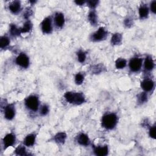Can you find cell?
Instances as JSON below:
<instances>
[{
	"label": "cell",
	"mask_w": 156,
	"mask_h": 156,
	"mask_svg": "<svg viewBox=\"0 0 156 156\" xmlns=\"http://www.w3.org/2000/svg\"><path fill=\"white\" fill-rule=\"evenodd\" d=\"M65 98L67 101L74 104H81L85 102V97L82 93L67 92L65 94Z\"/></svg>",
	"instance_id": "obj_1"
},
{
	"label": "cell",
	"mask_w": 156,
	"mask_h": 156,
	"mask_svg": "<svg viewBox=\"0 0 156 156\" xmlns=\"http://www.w3.org/2000/svg\"><path fill=\"white\" fill-rule=\"evenodd\" d=\"M117 117L114 113L105 115L102 119L103 126L107 129H113L117 123Z\"/></svg>",
	"instance_id": "obj_2"
},
{
	"label": "cell",
	"mask_w": 156,
	"mask_h": 156,
	"mask_svg": "<svg viewBox=\"0 0 156 156\" xmlns=\"http://www.w3.org/2000/svg\"><path fill=\"white\" fill-rule=\"evenodd\" d=\"M25 104L28 109L32 110V111H37L39 102L37 97L36 96H30L25 101Z\"/></svg>",
	"instance_id": "obj_3"
},
{
	"label": "cell",
	"mask_w": 156,
	"mask_h": 156,
	"mask_svg": "<svg viewBox=\"0 0 156 156\" xmlns=\"http://www.w3.org/2000/svg\"><path fill=\"white\" fill-rule=\"evenodd\" d=\"M142 65V59L138 57L133 58L130 60L129 68L132 72H137L140 70Z\"/></svg>",
	"instance_id": "obj_4"
},
{
	"label": "cell",
	"mask_w": 156,
	"mask_h": 156,
	"mask_svg": "<svg viewBox=\"0 0 156 156\" xmlns=\"http://www.w3.org/2000/svg\"><path fill=\"white\" fill-rule=\"evenodd\" d=\"M16 63L23 68H27L29 64V60L28 57L25 54L22 53L16 59Z\"/></svg>",
	"instance_id": "obj_5"
},
{
	"label": "cell",
	"mask_w": 156,
	"mask_h": 156,
	"mask_svg": "<svg viewBox=\"0 0 156 156\" xmlns=\"http://www.w3.org/2000/svg\"><path fill=\"white\" fill-rule=\"evenodd\" d=\"M107 36V32L104 28H100L98 31L95 32L92 36V38L93 41L98 42L104 39Z\"/></svg>",
	"instance_id": "obj_6"
},
{
	"label": "cell",
	"mask_w": 156,
	"mask_h": 156,
	"mask_svg": "<svg viewBox=\"0 0 156 156\" xmlns=\"http://www.w3.org/2000/svg\"><path fill=\"white\" fill-rule=\"evenodd\" d=\"M42 29L44 33L49 34L52 31L51 19L49 17L45 18L42 23Z\"/></svg>",
	"instance_id": "obj_7"
},
{
	"label": "cell",
	"mask_w": 156,
	"mask_h": 156,
	"mask_svg": "<svg viewBox=\"0 0 156 156\" xmlns=\"http://www.w3.org/2000/svg\"><path fill=\"white\" fill-rule=\"evenodd\" d=\"M16 142V137L12 134H9L3 139L4 148H7L12 146Z\"/></svg>",
	"instance_id": "obj_8"
},
{
	"label": "cell",
	"mask_w": 156,
	"mask_h": 156,
	"mask_svg": "<svg viewBox=\"0 0 156 156\" xmlns=\"http://www.w3.org/2000/svg\"><path fill=\"white\" fill-rule=\"evenodd\" d=\"M16 115V110H15L13 105H9L5 108L4 116L7 120H12L14 118Z\"/></svg>",
	"instance_id": "obj_9"
},
{
	"label": "cell",
	"mask_w": 156,
	"mask_h": 156,
	"mask_svg": "<svg viewBox=\"0 0 156 156\" xmlns=\"http://www.w3.org/2000/svg\"><path fill=\"white\" fill-rule=\"evenodd\" d=\"M154 82L152 80L145 79L141 84V86L146 92H149L154 87Z\"/></svg>",
	"instance_id": "obj_10"
},
{
	"label": "cell",
	"mask_w": 156,
	"mask_h": 156,
	"mask_svg": "<svg viewBox=\"0 0 156 156\" xmlns=\"http://www.w3.org/2000/svg\"><path fill=\"white\" fill-rule=\"evenodd\" d=\"M78 142L81 145L87 146L90 143V140L87 135L84 134H79L77 138Z\"/></svg>",
	"instance_id": "obj_11"
},
{
	"label": "cell",
	"mask_w": 156,
	"mask_h": 156,
	"mask_svg": "<svg viewBox=\"0 0 156 156\" xmlns=\"http://www.w3.org/2000/svg\"><path fill=\"white\" fill-rule=\"evenodd\" d=\"M94 152L97 155H106L108 154V147L107 146H104V147H97L95 148Z\"/></svg>",
	"instance_id": "obj_12"
},
{
	"label": "cell",
	"mask_w": 156,
	"mask_h": 156,
	"mask_svg": "<svg viewBox=\"0 0 156 156\" xmlns=\"http://www.w3.org/2000/svg\"><path fill=\"white\" fill-rule=\"evenodd\" d=\"M9 9L10 11L14 14L18 13L20 11V9H21V4H20V2L18 1H13L9 5Z\"/></svg>",
	"instance_id": "obj_13"
},
{
	"label": "cell",
	"mask_w": 156,
	"mask_h": 156,
	"mask_svg": "<svg viewBox=\"0 0 156 156\" xmlns=\"http://www.w3.org/2000/svg\"><path fill=\"white\" fill-rule=\"evenodd\" d=\"M55 23L58 27H62L65 23V18L63 15L61 13H57L54 18Z\"/></svg>",
	"instance_id": "obj_14"
},
{
	"label": "cell",
	"mask_w": 156,
	"mask_h": 156,
	"mask_svg": "<svg viewBox=\"0 0 156 156\" xmlns=\"http://www.w3.org/2000/svg\"><path fill=\"white\" fill-rule=\"evenodd\" d=\"M35 141H36V135L34 134H29L25 138L24 143L27 147H31L34 144Z\"/></svg>",
	"instance_id": "obj_15"
},
{
	"label": "cell",
	"mask_w": 156,
	"mask_h": 156,
	"mask_svg": "<svg viewBox=\"0 0 156 156\" xmlns=\"http://www.w3.org/2000/svg\"><path fill=\"white\" fill-rule=\"evenodd\" d=\"M154 67V63L151 57L148 56L145 62V68L147 70H151Z\"/></svg>",
	"instance_id": "obj_16"
},
{
	"label": "cell",
	"mask_w": 156,
	"mask_h": 156,
	"mask_svg": "<svg viewBox=\"0 0 156 156\" xmlns=\"http://www.w3.org/2000/svg\"><path fill=\"white\" fill-rule=\"evenodd\" d=\"M149 14V9L148 7L145 6V5H142L139 8V15L141 18H145L148 16Z\"/></svg>",
	"instance_id": "obj_17"
},
{
	"label": "cell",
	"mask_w": 156,
	"mask_h": 156,
	"mask_svg": "<svg viewBox=\"0 0 156 156\" xmlns=\"http://www.w3.org/2000/svg\"><path fill=\"white\" fill-rule=\"evenodd\" d=\"M122 40V36L120 34L117 33L113 35L111 39V42L113 45H118Z\"/></svg>",
	"instance_id": "obj_18"
},
{
	"label": "cell",
	"mask_w": 156,
	"mask_h": 156,
	"mask_svg": "<svg viewBox=\"0 0 156 156\" xmlns=\"http://www.w3.org/2000/svg\"><path fill=\"white\" fill-rule=\"evenodd\" d=\"M32 28V24L31 22L28 21L24 24V26L22 28H21V32L22 33H26L29 32Z\"/></svg>",
	"instance_id": "obj_19"
},
{
	"label": "cell",
	"mask_w": 156,
	"mask_h": 156,
	"mask_svg": "<svg viewBox=\"0 0 156 156\" xmlns=\"http://www.w3.org/2000/svg\"><path fill=\"white\" fill-rule=\"evenodd\" d=\"M67 138V135L63 132L58 133L56 136H55V140L57 142L60 143H63L65 141V139Z\"/></svg>",
	"instance_id": "obj_20"
},
{
	"label": "cell",
	"mask_w": 156,
	"mask_h": 156,
	"mask_svg": "<svg viewBox=\"0 0 156 156\" xmlns=\"http://www.w3.org/2000/svg\"><path fill=\"white\" fill-rule=\"evenodd\" d=\"M126 65V60L124 59L120 58L116 60L115 62V66L118 69H122L124 68Z\"/></svg>",
	"instance_id": "obj_21"
},
{
	"label": "cell",
	"mask_w": 156,
	"mask_h": 156,
	"mask_svg": "<svg viewBox=\"0 0 156 156\" xmlns=\"http://www.w3.org/2000/svg\"><path fill=\"white\" fill-rule=\"evenodd\" d=\"M88 20L92 25H95L97 23V16L95 12L92 11L89 13Z\"/></svg>",
	"instance_id": "obj_22"
},
{
	"label": "cell",
	"mask_w": 156,
	"mask_h": 156,
	"mask_svg": "<svg viewBox=\"0 0 156 156\" xmlns=\"http://www.w3.org/2000/svg\"><path fill=\"white\" fill-rule=\"evenodd\" d=\"M10 32L14 36H17L21 33V29L17 28L16 25L12 24L11 26V29H10Z\"/></svg>",
	"instance_id": "obj_23"
},
{
	"label": "cell",
	"mask_w": 156,
	"mask_h": 156,
	"mask_svg": "<svg viewBox=\"0 0 156 156\" xmlns=\"http://www.w3.org/2000/svg\"><path fill=\"white\" fill-rule=\"evenodd\" d=\"M10 43V40L8 37H2L1 38V40H0V47H1V48L6 47L8 46L9 44Z\"/></svg>",
	"instance_id": "obj_24"
},
{
	"label": "cell",
	"mask_w": 156,
	"mask_h": 156,
	"mask_svg": "<svg viewBox=\"0 0 156 156\" xmlns=\"http://www.w3.org/2000/svg\"><path fill=\"white\" fill-rule=\"evenodd\" d=\"M16 153L18 155H24L26 154V149L22 146H19V147L16 149Z\"/></svg>",
	"instance_id": "obj_25"
},
{
	"label": "cell",
	"mask_w": 156,
	"mask_h": 156,
	"mask_svg": "<svg viewBox=\"0 0 156 156\" xmlns=\"http://www.w3.org/2000/svg\"><path fill=\"white\" fill-rule=\"evenodd\" d=\"M84 80V75L81 73H78L76 76H75V82L77 84L80 85L81 84Z\"/></svg>",
	"instance_id": "obj_26"
},
{
	"label": "cell",
	"mask_w": 156,
	"mask_h": 156,
	"mask_svg": "<svg viewBox=\"0 0 156 156\" xmlns=\"http://www.w3.org/2000/svg\"><path fill=\"white\" fill-rule=\"evenodd\" d=\"M78 60L80 63H83L85 60V59H86V54H85L84 52L79 51L78 53Z\"/></svg>",
	"instance_id": "obj_27"
},
{
	"label": "cell",
	"mask_w": 156,
	"mask_h": 156,
	"mask_svg": "<svg viewBox=\"0 0 156 156\" xmlns=\"http://www.w3.org/2000/svg\"><path fill=\"white\" fill-rule=\"evenodd\" d=\"M147 95L145 93H142L139 95V96L138 97V101L141 103H145L147 101Z\"/></svg>",
	"instance_id": "obj_28"
},
{
	"label": "cell",
	"mask_w": 156,
	"mask_h": 156,
	"mask_svg": "<svg viewBox=\"0 0 156 156\" xmlns=\"http://www.w3.org/2000/svg\"><path fill=\"white\" fill-rule=\"evenodd\" d=\"M49 112V109L48 107L46 105H44L42 107L41 110H40V113H41L42 115H47Z\"/></svg>",
	"instance_id": "obj_29"
},
{
	"label": "cell",
	"mask_w": 156,
	"mask_h": 156,
	"mask_svg": "<svg viewBox=\"0 0 156 156\" xmlns=\"http://www.w3.org/2000/svg\"><path fill=\"white\" fill-rule=\"evenodd\" d=\"M98 4V1H95V0L88 1V6L91 8H95V7L97 6Z\"/></svg>",
	"instance_id": "obj_30"
},
{
	"label": "cell",
	"mask_w": 156,
	"mask_h": 156,
	"mask_svg": "<svg viewBox=\"0 0 156 156\" xmlns=\"http://www.w3.org/2000/svg\"><path fill=\"white\" fill-rule=\"evenodd\" d=\"M149 135H150V137L153 138H155V126H153V128L150 129Z\"/></svg>",
	"instance_id": "obj_31"
},
{
	"label": "cell",
	"mask_w": 156,
	"mask_h": 156,
	"mask_svg": "<svg viewBox=\"0 0 156 156\" xmlns=\"http://www.w3.org/2000/svg\"><path fill=\"white\" fill-rule=\"evenodd\" d=\"M151 9L153 13L155 14L156 12V1H154L151 4Z\"/></svg>",
	"instance_id": "obj_32"
},
{
	"label": "cell",
	"mask_w": 156,
	"mask_h": 156,
	"mask_svg": "<svg viewBox=\"0 0 156 156\" xmlns=\"http://www.w3.org/2000/svg\"><path fill=\"white\" fill-rule=\"evenodd\" d=\"M32 14V11L31 9H28L27 11L24 13V17L28 18L29 17L31 16V14Z\"/></svg>",
	"instance_id": "obj_33"
},
{
	"label": "cell",
	"mask_w": 156,
	"mask_h": 156,
	"mask_svg": "<svg viewBox=\"0 0 156 156\" xmlns=\"http://www.w3.org/2000/svg\"><path fill=\"white\" fill-rule=\"evenodd\" d=\"M75 3H76V4L81 6V5H83L85 3V1H75Z\"/></svg>",
	"instance_id": "obj_34"
}]
</instances>
